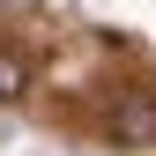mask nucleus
Masks as SVG:
<instances>
[{"instance_id": "1", "label": "nucleus", "mask_w": 156, "mask_h": 156, "mask_svg": "<svg viewBox=\"0 0 156 156\" xmlns=\"http://www.w3.org/2000/svg\"><path fill=\"white\" fill-rule=\"evenodd\" d=\"M104 134L119 149H156V97L149 89H119V104L104 112Z\"/></svg>"}, {"instance_id": "2", "label": "nucleus", "mask_w": 156, "mask_h": 156, "mask_svg": "<svg viewBox=\"0 0 156 156\" xmlns=\"http://www.w3.org/2000/svg\"><path fill=\"white\" fill-rule=\"evenodd\" d=\"M23 89H30V60H23V52H8V45H0V104H15Z\"/></svg>"}]
</instances>
